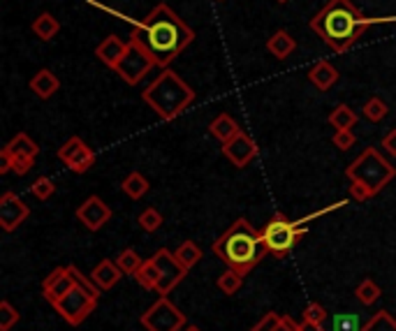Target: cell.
I'll list each match as a JSON object with an SVG mask.
<instances>
[{
    "instance_id": "1",
    "label": "cell",
    "mask_w": 396,
    "mask_h": 331,
    "mask_svg": "<svg viewBox=\"0 0 396 331\" xmlns=\"http://www.w3.org/2000/svg\"><path fill=\"white\" fill-rule=\"evenodd\" d=\"M132 26L130 39L144 46L158 67L167 70L172 60H177L195 39V30L172 10L167 3L155 5L148 17L130 19L123 17Z\"/></svg>"
},
{
    "instance_id": "2",
    "label": "cell",
    "mask_w": 396,
    "mask_h": 331,
    "mask_svg": "<svg viewBox=\"0 0 396 331\" xmlns=\"http://www.w3.org/2000/svg\"><path fill=\"white\" fill-rule=\"evenodd\" d=\"M380 23H396V17H366L355 7L350 0H329L315 17L308 21L322 42L336 53L347 51L371 26Z\"/></svg>"
},
{
    "instance_id": "3",
    "label": "cell",
    "mask_w": 396,
    "mask_h": 331,
    "mask_svg": "<svg viewBox=\"0 0 396 331\" xmlns=\"http://www.w3.org/2000/svg\"><path fill=\"white\" fill-rule=\"evenodd\" d=\"M213 253L220 257L229 269L239 273H248L262 262L269 253L262 239V232H257L245 218H236L232 227L213 241Z\"/></svg>"
},
{
    "instance_id": "4",
    "label": "cell",
    "mask_w": 396,
    "mask_h": 331,
    "mask_svg": "<svg viewBox=\"0 0 396 331\" xmlns=\"http://www.w3.org/2000/svg\"><path fill=\"white\" fill-rule=\"evenodd\" d=\"M195 91L193 86L186 84L174 70H162L155 77V82L141 93V100L146 102L153 112L162 118V121H174L179 118L186 109L195 102Z\"/></svg>"
},
{
    "instance_id": "5",
    "label": "cell",
    "mask_w": 396,
    "mask_h": 331,
    "mask_svg": "<svg viewBox=\"0 0 396 331\" xmlns=\"http://www.w3.org/2000/svg\"><path fill=\"white\" fill-rule=\"evenodd\" d=\"M345 176L369 188L373 197L396 176V167L378 153V148H364L362 155L345 167Z\"/></svg>"
},
{
    "instance_id": "6",
    "label": "cell",
    "mask_w": 396,
    "mask_h": 331,
    "mask_svg": "<svg viewBox=\"0 0 396 331\" xmlns=\"http://www.w3.org/2000/svg\"><path fill=\"white\" fill-rule=\"evenodd\" d=\"M308 234L306 227H299L297 223H290L283 214H276L262 230L264 246L272 255L285 257L299 241Z\"/></svg>"
},
{
    "instance_id": "7",
    "label": "cell",
    "mask_w": 396,
    "mask_h": 331,
    "mask_svg": "<svg viewBox=\"0 0 396 331\" xmlns=\"http://www.w3.org/2000/svg\"><path fill=\"white\" fill-rule=\"evenodd\" d=\"M139 322L148 331H181L186 327V315L170 301V297H160Z\"/></svg>"
},
{
    "instance_id": "8",
    "label": "cell",
    "mask_w": 396,
    "mask_h": 331,
    "mask_svg": "<svg viewBox=\"0 0 396 331\" xmlns=\"http://www.w3.org/2000/svg\"><path fill=\"white\" fill-rule=\"evenodd\" d=\"M153 67H158V65H155V60L148 56V51L144 49V46H139L137 42H132L130 39L128 51H125V56L118 60L114 72L121 77L125 84L137 86L139 82H144V77L151 72Z\"/></svg>"
},
{
    "instance_id": "9",
    "label": "cell",
    "mask_w": 396,
    "mask_h": 331,
    "mask_svg": "<svg viewBox=\"0 0 396 331\" xmlns=\"http://www.w3.org/2000/svg\"><path fill=\"white\" fill-rule=\"evenodd\" d=\"M95 306H98V299L91 297L79 285H75L65 297H60L58 301L53 304V309L58 311V315L70 327H79L95 311Z\"/></svg>"
},
{
    "instance_id": "10",
    "label": "cell",
    "mask_w": 396,
    "mask_h": 331,
    "mask_svg": "<svg viewBox=\"0 0 396 331\" xmlns=\"http://www.w3.org/2000/svg\"><path fill=\"white\" fill-rule=\"evenodd\" d=\"M153 259L158 264V271H160V283H158L155 292L160 297H170L172 290L188 275V269L179 262L177 255H174L172 250H167V248L155 250Z\"/></svg>"
},
{
    "instance_id": "11",
    "label": "cell",
    "mask_w": 396,
    "mask_h": 331,
    "mask_svg": "<svg viewBox=\"0 0 396 331\" xmlns=\"http://www.w3.org/2000/svg\"><path fill=\"white\" fill-rule=\"evenodd\" d=\"M28 216H30L28 204L17 193L12 190L3 193V197H0V227L5 232H14L21 223H26Z\"/></svg>"
},
{
    "instance_id": "12",
    "label": "cell",
    "mask_w": 396,
    "mask_h": 331,
    "mask_svg": "<svg viewBox=\"0 0 396 331\" xmlns=\"http://www.w3.org/2000/svg\"><path fill=\"white\" fill-rule=\"evenodd\" d=\"M77 218H79V223H84L86 230L98 232L109 223V220H112V207L105 204L102 197L93 195L77 209Z\"/></svg>"
},
{
    "instance_id": "13",
    "label": "cell",
    "mask_w": 396,
    "mask_h": 331,
    "mask_svg": "<svg viewBox=\"0 0 396 331\" xmlns=\"http://www.w3.org/2000/svg\"><path fill=\"white\" fill-rule=\"evenodd\" d=\"M223 155L234 164V167L241 169V167H245V164L253 160V157L257 155V146H255V141H253L241 130L234 139H229L227 144H223Z\"/></svg>"
},
{
    "instance_id": "14",
    "label": "cell",
    "mask_w": 396,
    "mask_h": 331,
    "mask_svg": "<svg viewBox=\"0 0 396 331\" xmlns=\"http://www.w3.org/2000/svg\"><path fill=\"white\" fill-rule=\"evenodd\" d=\"M130 42H125L118 35H107L102 42L98 44V49H95V56H98L109 70H114L118 65V60L125 56V51H128Z\"/></svg>"
},
{
    "instance_id": "15",
    "label": "cell",
    "mask_w": 396,
    "mask_h": 331,
    "mask_svg": "<svg viewBox=\"0 0 396 331\" xmlns=\"http://www.w3.org/2000/svg\"><path fill=\"white\" fill-rule=\"evenodd\" d=\"M28 86H30V91H33L39 100H49L51 96H56V93H58L60 79L53 74L49 67H42V70H37L33 77H30Z\"/></svg>"
},
{
    "instance_id": "16",
    "label": "cell",
    "mask_w": 396,
    "mask_h": 331,
    "mask_svg": "<svg viewBox=\"0 0 396 331\" xmlns=\"http://www.w3.org/2000/svg\"><path fill=\"white\" fill-rule=\"evenodd\" d=\"M123 271H121V266L116 264V259L112 262V259H102V262L95 266L93 273H91V278L93 283L98 285L102 292H107V290H112L118 285V280L123 278Z\"/></svg>"
},
{
    "instance_id": "17",
    "label": "cell",
    "mask_w": 396,
    "mask_h": 331,
    "mask_svg": "<svg viewBox=\"0 0 396 331\" xmlns=\"http://www.w3.org/2000/svg\"><path fill=\"white\" fill-rule=\"evenodd\" d=\"M338 70L331 65L329 60H318L308 70V82H311L318 91H329L331 86L338 82Z\"/></svg>"
},
{
    "instance_id": "18",
    "label": "cell",
    "mask_w": 396,
    "mask_h": 331,
    "mask_svg": "<svg viewBox=\"0 0 396 331\" xmlns=\"http://www.w3.org/2000/svg\"><path fill=\"white\" fill-rule=\"evenodd\" d=\"M239 132H241L239 123H236L229 114H218V116L209 123V135H211L213 139H218L220 144H227V141L234 139L236 135H239Z\"/></svg>"
},
{
    "instance_id": "19",
    "label": "cell",
    "mask_w": 396,
    "mask_h": 331,
    "mask_svg": "<svg viewBox=\"0 0 396 331\" xmlns=\"http://www.w3.org/2000/svg\"><path fill=\"white\" fill-rule=\"evenodd\" d=\"M0 157H3V167H0V174H7V171H14L19 176H26L30 169H33V157L28 155H17L12 153L10 148H3L0 151Z\"/></svg>"
},
{
    "instance_id": "20",
    "label": "cell",
    "mask_w": 396,
    "mask_h": 331,
    "mask_svg": "<svg viewBox=\"0 0 396 331\" xmlns=\"http://www.w3.org/2000/svg\"><path fill=\"white\" fill-rule=\"evenodd\" d=\"M30 30H33L35 37L42 39V42H51V39L60 33V21L53 17L51 12H42L33 23H30Z\"/></svg>"
},
{
    "instance_id": "21",
    "label": "cell",
    "mask_w": 396,
    "mask_h": 331,
    "mask_svg": "<svg viewBox=\"0 0 396 331\" xmlns=\"http://www.w3.org/2000/svg\"><path fill=\"white\" fill-rule=\"evenodd\" d=\"M267 49H269L272 56L283 60V58H288L290 53L297 49V42H295V37L288 33V30H276V33L267 39Z\"/></svg>"
},
{
    "instance_id": "22",
    "label": "cell",
    "mask_w": 396,
    "mask_h": 331,
    "mask_svg": "<svg viewBox=\"0 0 396 331\" xmlns=\"http://www.w3.org/2000/svg\"><path fill=\"white\" fill-rule=\"evenodd\" d=\"M357 121H359V116L355 114L347 105H343V102L331 109L329 116H327V123L334 130H352L355 125H357Z\"/></svg>"
},
{
    "instance_id": "23",
    "label": "cell",
    "mask_w": 396,
    "mask_h": 331,
    "mask_svg": "<svg viewBox=\"0 0 396 331\" xmlns=\"http://www.w3.org/2000/svg\"><path fill=\"white\" fill-rule=\"evenodd\" d=\"M148 181L139 174V171H130L128 176L123 179V183H121V190L130 197V200H141L146 193H148Z\"/></svg>"
},
{
    "instance_id": "24",
    "label": "cell",
    "mask_w": 396,
    "mask_h": 331,
    "mask_svg": "<svg viewBox=\"0 0 396 331\" xmlns=\"http://www.w3.org/2000/svg\"><path fill=\"white\" fill-rule=\"evenodd\" d=\"M5 148H10V151L17 153V155H28V157H33V160L39 155V146L26 135V132H19V135H14L10 139V144H7Z\"/></svg>"
},
{
    "instance_id": "25",
    "label": "cell",
    "mask_w": 396,
    "mask_h": 331,
    "mask_svg": "<svg viewBox=\"0 0 396 331\" xmlns=\"http://www.w3.org/2000/svg\"><path fill=\"white\" fill-rule=\"evenodd\" d=\"M216 285H218V290L223 294L232 297V294L239 292L241 285H243V273H239L236 269H229V266H227V271H223V273L218 275Z\"/></svg>"
},
{
    "instance_id": "26",
    "label": "cell",
    "mask_w": 396,
    "mask_h": 331,
    "mask_svg": "<svg viewBox=\"0 0 396 331\" xmlns=\"http://www.w3.org/2000/svg\"><path fill=\"white\" fill-rule=\"evenodd\" d=\"M93 162H95V153H93V148L91 146H82L79 148V151L70 157V160L65 162L70 169L75 171V174H86V171H89L91 167H93Z\"/></svg>"
},
{
    "instance_id": "27",
    "label": "cell",
    "mask_w": 396,
    "mask_h": 331,
    "mask_svg": "<svg viewBox=\"0 0 396 331\" xmlns=\"http://www.w3.org/2000/svg\"><path fill=\"white\" fill-rule=\"evenodd\" d=\"M137 283L144 290H155L158 287V283H160V271H158V264H155V259H144V264H141V269L137 271Z\"/></svg>"
},
{
    "instance_id": "28",
    "label": "cell",
    "mask_w": 396,
    "mask_h": 331,
    "mask_svg": "<svg viewBox=\"0 0 396 331\" xmlns=\"http://www.w3.org/2000/svg\"><path fill=\"white\" fill-rule=\"evenodd\" d=\"M174 255H177L179 262L184 264L186 269L190 271V269H193V266L202 259V250H200V246H197L195 241H190V239H188V241L181 243V246H179L177 250H174Z\"/></svg>"
},
{
    "instance_id": "29",
    "label": "cell",
    "mask_w": 396,
    "mask_h": 331,
    "mask_svg": "<svg viewBox=\"0 0 396 331\" xmlns=\"http://www.w3.org/2000/svg\"><path fill=\"white\" fill-rule=\"evenodd\" d=\"M116 264L121 266V271L125 275H137V271L141 269V264H144V259L139 257L137 250L125 248V250H121V255L116 257Z\"/></svg>"
},
{
    "instance_id": "30",
    "label": "cell",
    "mask_w": 396,
    "mask_h": 331,
    "mask_svg": "<svg viewBox=\"0 0 396 331\" xmlns=\"http://www.w3.org/2000/svg\"><path fill=\"white\" fill-rule=\"evenodd\" d=\"M380 285L373 280V278H364L357 287H355V297L359 299V304L364 306H371V304H376L378 299H380Z\"/></svg>"
},
{
    "instance_id": "31",
    "label": "cell",
    "mask_w": 396,
    "mask_h": 331,
    "mask_svg": "<svg viewBox=\"0 0 396 331\" xmlns=\"http://www.w3.org/2000/svg\"><path fill=\"white\" fill-rule=\"evenodd\" d=\"M362 331H396V318H392L387 311H378L376 315H371Z\"/></svg>"
},
{
    "instance_id": "32",
    "label": "cell",
    "mask_w": 396,
    "mask_h": 331,
    "mask_svg": "<svg viewBox=\"0 0 396 331\" xmlns=\"http://www.w3.org/2000/svg\"><path fill=\"white\" fill-rule=\"evenodd\" d=\"M72 287H75V280H72V275H70V271H68V273L63 275V278L56 283V285H51L49 290H42V294H44L46 301H49V304L53 306L60 297H65Z\"/></svg>"
},
{
    "instance_id": "33",
    "label": "cell",
    "mask_w": 396,
    "mask_h": 331,
    "mask_svg": "<svg viewBox=\"0 0 396 331\" xmlns=\"http://www.w3.org/2000/svg\"><path fill=\"white\" fill-rule=\"evenodd\" d=\"M329 331H362V320L357 313H338L331 320Z\"/></svg>"
},
{
    "instance_id": "34",
    "label": "cell",
    "mask_w": 396,
    "mask_h": 331,
    "mask_svg": "<svg viewBox=\"0 0 396 331\" xmlns=\"http://www.w3.org/2000/svg\"><path fill=\"white\" fill-rule=\"evenodd\" d=\"M362 112H364V118H369L371 123H380L387 114H390V109H387V105L380 98H371L364 102Z\"/></svg>"
},
{
    "instance_id": "35",
    "label": "cell",
    "mask_w": 396,
    "mask_h": 331,
    "mask_svg": "<svg viewBox=\"0 0 396 331\" xmlns=\"http://www.w3.org/2000/svg\"><path fill=\"white\" fill-rule=\"evenodd\" d=\"M53 193H56V183L49 176H39L37 181L30 183V195L37 197L39 202H46Z\"/></svg>"
},
{
    "instance_id": "36",
    "label": "cell",
    "mask_w": 396,
    "mask_h": 331,
    "mask_svg": "<svg viewBox=\"0 0 396 331\" xmlns=\"http://www.w3.org/2000/svg\"><path fill=\"white\" fill-rule=\"evenodd\" d=\"M19 320H21L19 311L14 309L7 299H3V301H0V331H10Z\"/></svg>"
},
{
    "instance_id": "37",
    "label": "cell",
    "mask_w": 396,
    "mask_h": 331,
    "mask_svg": "<svg viewBox=\"0 0 396 331\" xmlns=\"http://www.w3.org/2000/svg\"><path fill=\"white\" fill-rule=\"evenodd\" d=\"M137 223H139L141 230L151 234V232H158L162 227V216H160V211H158V209L148 207L146 211H141V216H139Z\"/></svg>"
},
{
    "instance_id": "38",
    "label": "cell",
    "mask_w": 396,
    "mask_h": 331,
    "mask_svg": "<svg viewBox=\"0 0 396 331\" xmlns=\"http://www.w3.org/2000/svg\"><path fill=\"white\" fill-rule=\"evenodd\" d=\"M68 271H70V275H72L75 285H79V287H82V290H86V292H89L91 297L100 299V292H102V290H100L98 285H95V283H93V278H86V275H84L82 271H79L77 266H72V264L68 266Z\"/></svg>"
},
{
    "instance_id": "39",
    "label": "cell",
    "mask_w": 396,
    "mask_h": 331,
    "mask_svg": "<svg viewBox=\"0 0 396 331\" xmlns=\"http://www.w3.org/2000/svg\"><path fill=\"white\" fill-rule=\"evenodd\" d=\"M329 318V313L322 309L320 304H308L304 313H302V320H308V322H315V325H324Z\"/></svg>"
},
{
    "instance_id": "40",
    "label": "cell",
    "mask_w": 396,
    "mask_h": 331,
    "mask_svg": "<svg viewBox=\"0 0 396 331\" xmlns=\"http://www.w3.org/2000/svg\"><path fill=\"white\" fill-rule=\"evenodd\" d=\"M331 141H334V146L338 151H350V148L357 144V137H355L352 130H336Z\"/></svg>"
},
{
    "instance_id": "41",
    "label": "cell",
    "mask_w": 396,
    "mask_h": 331,
    "mask_svg": "<svg viewBox=\"0 0 396 331\" xmlns=\"http://www.w3.org/2000/svg\"><path fill=\"white\" fill-rule=\"evenodd\" d=\"M82 146H84V139H82V137H70L65 144L58 148V157H60L63 162H68L70 157H72Z\"/></svg>"
},
{
    "instance_id": "42",
    "label": "cell",
    "mask_w": 396,
    "mask_h": 331,
    "mask_svg": "<svg viewBox=\"0 0 396 331\" xmlns=\"http://www.w3.org/2000/svg\"><path fill=\"white\" fill-rule=\"evenodd\" d=\"M345 204H350L347 200H340V202H336V204H329L327 209H320V211H313V214H308V216H304L302 220H297V225L302 227V225H306V223H311V220H318V218H322V216H327V214H331V211H338V209H343Z\"/></svg>"
},
{
    "instance_id": "43",
    "label": "cell",
    "mask_w": 396,
    "mask_h": 331,
    "mask_svg": "<svg viewBox=\"0 0 396 331\" xmlns=\"http://www.w3.org/2000/svg\"><path fill=\"white\" fill-rule=\"evenodd\" d=\"M279 320H281V315L279 313H267L262 320L257 322L255 327H253L250 331H276V325H279Z\"/></svg>"
},
{
    "instance_id": "44",
    "label": "cell",
    "mask_w": 396,
    "mask_h": 331,
    "mask_svg": "<svg viewBox=\"0 0 396 331\" xmlns=\"http://www.w3.org/2000/svg\"><path fill=\"white\" fill-rule=\"evenodd\" d=\"M350 195L355 202H366L373 197V193H371L364 183H357V181H350Z\"/></svg>"
},
{
    "instance_id": "45",
    "label": "cell",
    "mask_w": 396,
    "mask_h": 331,
    "mask_svg": "<svg viewBox=\"0 0 396 331\" xmlns=\"http://www.w3.org/2000/svg\"><path fill=\"white\" fill-rule=\"evenodd\" d=\"M65 273H68V266H56V269H53V271L42 280V290H49L51 285H56V283H58Z\"/></svg>"
},
{
    "instance_id": "46",
    "label": "cell",
    "mask_w": 396,
    "mask_h": 331,
    "mask_svg": "<svg viewBox=\"0 0 396 331\" xmlns=\"http://www.w3.org/2000/svg\"><path fill=\"white\" fill-rule=\"evenodd\" d=\"M276 331H302V327H299L290 315H281L279 325H276Z\"/></svg>"
},
{
    "instance_id": "47",
    "label": "cell",
    "mask_w": 396,
    "mask_h": 331,
    "mask_svg": "<svg viewBox=\"0 0 396 331\" xmlns=\"http://www.w3.org/2000/svg\"><path fill=\"white\" fill-rule=\"evenodd\" d=\"M383 148L387 153H390L392 157H396V130H390L387 135L383 137Z\"/></svg>"
},
{
    "instance_id": "48",
    "label": "cell",
    "mask_w": 396,
    "mask_h": 331,
    "mask_svg": "<svg viewBox=\"0 0 396 331\" xmlns=\"http://www.w3.org/2000/svg\"><path fill=\"white\" fill-rule=\"evenodd\" d=\"M299 327H302V331H324L322 325H315V322H308V320L299 322Z\"/></svg>"
},
{
    "instance_id": "49",
    "label": "cell",
    "mask_w": 396,
    "mask_h": 331,
    "mask_svg": "<svg viewBox=\"0 0 396 331\" xmlns=\"http://www.w3.org/2000/svg\"><path fill=\"white\" fill-rule=\"evenodd\" d=\"M184 331H200V329H197V327H193V325H190V327H186Z\"/></svg>"
},
{
    "instance_id": "50",
    "label": "cell",
    "mask_w": 396,
    "mask_h": 331,
    "mask_svg": "<svg viewBox=\"0 0 396 331\" xmlns=\"http://www.w3.org/2000/svg\"><path fill=\"white\" fill-rule=\"evenodd\" d=\"M279 3H288V0H279Z\"/></svg>"
},
{
    "instance_id": "51",
    "label": "cell",
    "mask_w": 396,
    "mask_h": 331,
    "mask_svg": "<svg viewBox=\"0 0 396 331\" xmlns=\"http://www.w3.org/2000/svg\"><path fill=\"white\" fill-rule=\"evenodd\" d=\"M218 3H223V0H218Z\"/></svg>"
}]
</instances>
